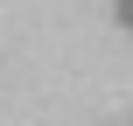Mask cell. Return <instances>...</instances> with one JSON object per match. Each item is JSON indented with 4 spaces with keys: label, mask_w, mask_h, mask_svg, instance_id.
I'll list each match as a JSON object with an SVG mask.
<instances>
[{
    "label": "cell",
    "mask_w": 133,
    "mask_h": 126,
    "mask_svg": "<svg viewBox=\"0 0 133 126\" xmlns=\"http://www.w3.org/2000/svg\"><path fill=\"white\" fill-rule=\"evenodd\" d=\"M112 21H119V28L133 35V0H112Z\"/></svg>",
    "instance_id": "6da1fadb"
}]
</instances>
